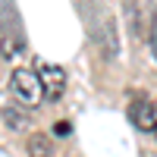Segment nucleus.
Wrapping results in <instances>:
<instances>
[{"instance_id": "obj_5", "label": "nucleus", "mask_w": 157, "mask_h": 157, "mask_svg": "<svg viewBox=\"0 0 157 157\" xmlns=\"http://www.w3.org/2000/svg\"><path fill=\"white\" fill-rule=\"evenodd\" d=\"M29 157H54L50 138L47 135H32L29 138Z\"/></svg>"}, {"instance_id": "obj_6", "label": "nucleus", "mask_w": 157, "mask_h": 157, "mask_svg": "<svg viewBox=\"0 0 157 157\" xmlns=\"http://www.w3.org/2000/svg\"><path fill=\"white\" fill-rule=\"evenodd\" d=\"M16 50L22 54V38H16V35H10L6 41H3V54H6V57H13V54H16Z\"/></svg>"}, {"instance_id": "obj_8", "label": "nucleus", "mask_w": 157, "mask_h": 157, "mask_svg": "<svg viewBox=\"0 0 157 157\" xmlns=\"http://www.w3.org/2000/svg\"><path fill=\"white\" fill-rule=\"evenodd\" d=\"M3 16H6V0H0V22H3Z\"/></svg>"}, {"instance_id": "obj_2", "label": "nucleus", "mask_w": 157, "mask_h": 157, "mask_svg": "<svg viewBox=\"0 0 157 157\" xmlns=\"http://www.w3.org/2000/svg\"><path fill=\"white\" fill-rule=\"evenodd\" d=\"M129 123H132L138 132L157 138V104L148 101V98H135L129 104Z\"/></svg>"}, {"instance_id": "obj_4", "label": "nucleus", "mask_w": 157, "mask_h": 157, "mask_svg": "<svg viewBox=\"0 0 157 157\" xmlns=\"http://www.w3.org/2000/svg\"><path fill=\"white\" fill-rule=\"evenodd\" d=\"M3 123H6V129H13V132H19V129H25L29 126V116H25V110L22 107H16V104H10V107H3Z\"/></svg>"}, {"instance_id": "obj_7", "label": "nucleus", "mask_w": 157, "mask_h": 157, "mask_svg": "<svg viewBox=\"0 0 157 157\" xmlns=\"http://www.w3.org/2000/svg\"><path fill=\"white\" fill-rule=\"evenodd\" d=\"M151 50H154V57H157V10H154V16H151Z\"/></svg>"}, {"instance_id": "obj_1", "label": "nucleus", "mask_w": 157, "mask_h": 157, "mask_svg": "<svg viewBox=\"0 0 157 157\" xmlns=\"http://www.w3.org/2000/svg\"><path fill=\"white\" fill-rule=\"evenodd\" d=\"M10 94L16 98L22 107H38L44 101V88L41 78H38V69H13L10 72Z\"/></svg>"}, {"instance_id": "obj_3", "label": "nucleus", "mask_w": 157, "mask_h": 157, "mask_svg": "<svg viewBox=\"0 0 157 157\" xmlns=\"http://www.w3.org/2000/svg\"><path fill=\"white\" fill-rule=\"evenodd\" d=\"M38 78L44 88V101H60L66 91V72L57 63H38Z\"/></svg>"}]
</instances>
